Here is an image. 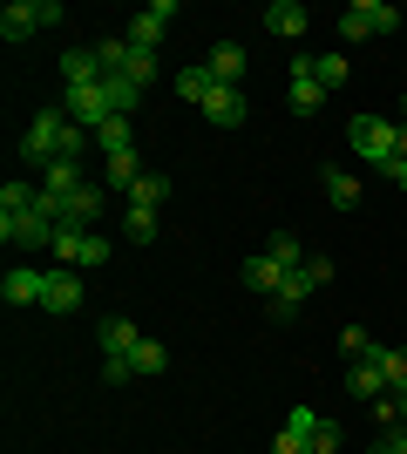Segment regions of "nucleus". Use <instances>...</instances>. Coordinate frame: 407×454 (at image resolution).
<instances>
[{
  "instance_id": "34",
  "label": "nucleus",
  "mask_w": 407,
  "mask_h": 454,
  "mask_svg": "<svg viewBox=\"0 0 407 454\" xmlns=\"http://www.w3.org/2000/svg\"><path fill=\"white\" fill-rule=\"evenodd\" d=\"M312 454H340V427H333V420L312 427Z\"/></svg>"
},
{
  "instance_id": "25",
  "label": "nucleus",
  "mask_w": 407,
  "mask_h": 454,
  "mask_svg": "<svg viewBox=\"0 0 407 454\" xmlns=\"http://www.w3.org/2000/svg\"><path fill=\"white\" fill-rule=\"evenodd\" d=\"M347 75H353V68H347V55H340V48H333V55H312V82H319V89H347Z\"/></svg>"
},
{
  "instance_id": "4",
  "label": "nucleus",
  "mask_w": 407,
  "mask_h": 454,
  "mask_svg": "<svg viewBox=\"0 0 407 454\" xmlns=\"http://www.w3.org/2000/svg\"><path fill=\"white\" fill-rule=\"evenodd\" d=\"M401 27V14H394L387 0H353V7H340V41H373V35H394Z\"/></svg>"
},
{
  "instance_id": "16",
  "label": "nucleus",
  "mask_w": 407,
  "mask_h": 454,
  "mask_svg": "<svg viewBox=\"0 0 407 454\" xmlns=\"http://www.w3.org/2000/svg\"><path fill=\"white\" fill-rule=\"evenodd\" d=\"M204 115H211L217 129H238V122H245V95H238V89H224V82H217V89L204 95Z\"/></svg>"
},
{
  "instance_id": "27",
  "label": "nucleus",
  "mask_w": 407,
  "mask_h": 454,
  "mask_svg": "<svg viewBox=\"0 0 407 454\" xmlns=\"http://www.w3.org/2000/svg\"><path fill=\"white\" fill-rule=\"evenodd\" d=\"M326 204L333 210H353V204H360V176H347L340 163H333V170H326Z\"/></svg>"
},
{
  "instance_id": "2",
  "label": "nucleus",
  "mask_w": 407,
  "mask_h": 454,
  "mask_svg": "<svg viewBox=\"0 0 407 454\" xmlns=\"http://www.w3.org/2000/svg\"><path fill=\"white\" fill-rule=\"evenodd\" d=\"M82 143H89V129H75L68 109H41L35 122H27V136H20V163H27V170H48L61 156L82 163Z\"/></svg>"
},
{
  "instance_id": "10",
  "label": "nucleus",
  "mask_w": 407,
  "mask_h": 454,
  "mask_svg": "<svg viewBox=\"0 0 407 454\" xmlns=\"http://www.w3.org/2000/svg\"><path fill=\"white\" fill-rule=\"evenodd\" d=\"M61 109H68V122H75V129H89V136H96L102 122L116 115V109H109V89H102V82H96V89H68V102H61Z\"/></svg>"
},
{
  "instance_id": "20",
  "label": "nucleus",
  "mask_w": 407,
  "mask_h": 454,
  "mask_svg": "<svg viewBox=\"0 0 407 454\" xmlns=\"http://www.w3.org/2000/svg\"><path fill=\"white\" fill-rule=\"evenodd\" d=\"M82 184H89V176H82L75 156H61V163H48V170H41V197H68V190H82Z\"/></svg>"
},
{
  "instance_id": "21",
  "label": "nucleus",
  "mask_w": 407,
  "mask_h": 454,
  "mask_svg": "<svg viewBox=\"0 0 407 454\" xmlns=\"http://www.w3.org/2000/svg\"><path fill=\"white\" fill-rule=\"evenodd\" d=\"M122 82H136V89H150L156 82V48H136V41H122Z\"/></svg>"
},
{
  "instance_id": "11",
  "label": "nucleus",
  "mask_w": 407,
  "mask_h": 454,
  "mask_svg": "<svg viewBox=\"0 0 407 454\" xmlns=\"http://www.w3.org/2000/svg\"><path fill=\"white\" fill-rule=\"evenodd\" d=\"M170 20H176V0H150L143 14L122 27V41H136V48H156V41L170 35Z\"/></svg>"
},
{
  "instance_id": "23",
  "label": "nucleus",
  "mask_w": 407,
  "mask_h": 454,
  "mask_svg": "<svg viewBox=\"0 0 407 454\" xmlns=\"http://www.w3.org/2000/svg\"><path fill=\"white\" fill-rule=\"evenodd\" d=\"M347 394H353V400H380V394H387L380 366H373V360H353V373H347Z\"/></svg>"
},
{
  "instance_id": "6",
  "label": "nucleus",
  "mask_w": 407,
  "mask_h": 454,
  "mask_svg": "<svg viewBox=\"0 0 407 454\" xmlns=\"http://www.w3.org/2000/svg\"><path fill=\"white\" fill-rule=\"evenodd\" d=\"M41 204L55 210L68 231H96L102 204H109V190H102V184H82V190H68V197H41Z\"/></svg>"
},
{
  "instance_id": "36",
  "label": "nucleus",
  "mask_w": 407,
  "mask_h": 454,
  "mask_svg": "<svg viewBox=\"0 0 407 454\" xmlns=\"http://www.w3.org/2000/svg\"><path fill=\"white\" fill-rule=\"evenodd\" d=\"M394 156H407V122H401V129H394Z\"/></svg>"
},
{
  "instance_id": "7",
  "label": "nucleus",
  "mask_w": 407,
  "mask_h": 454,
  "mask_svg": "<svg viewBox=\"0 0 407 454\" xmlns=\"http://www.w3.org/2000/svg\"><path fill=\"white\" fill-rule=\"evenodd\" d=\"M96 346H102V366H122V373H129V353L143 346V325L122 319V312H109V319L96 325ZM129 380H136V373H129Z\"/></svg>"
},
{
  "instance_id": "8",
  "label": "nucleus",
  "mask_w": 407,
  "mask_h": 454,
  "mask_svg": "<svg viewBox=\"0 0 407 454\" xmlns=\"http://www.w3.org/2000/svg\"><path fill=\"white\" fill-rule=\"evenodd\" d=\"M55 258L68 271H96V265H109V238H96V231H68L61 224L55 231Z\"/></svg>"
},
{
  "instance_id": "3",
  "label": "nucleus",
  "mask_w": 407,
  "mask_h": 454,
  "mask_svg": "<svg viewBox=\"0 0 407 454\" xmlns=\"http://www.w3.org/2000/svg\"><path fill=\"white\" fill-rule=\"evenodd\" d=\"M55 20H68L61 0H7V7H0V41H35L41 27H55Z\"/></svg>"
},
{
  "instance_id": "15",
  "label": "nucleus",
  "mask_w": 407,
  "mask_h": 454,
  "mask_svg": "<svg viewBox=\"0 0 407 454\" xmlns=\"http://www.w3.org/2000/svg\"><path fill=\"white\" fill-rule=\"evenodd\" d=\"M61 75H68V89H96V82H109V75H102V61H96V48H68V55H61Z\"/></svg>"
},
{
  "instance_id": "12",
  "label": "nucleus",
  "mask_w": 407,
  "mask_h": 454,
  "mask_svg": "<svg viewBox=\"0 0 407 454\" xmlns=\"http://www.w3.org/2000/svg\"><path fill=\"white\" fill-rule=\"evenodd\" d=\"M286 102H292V115H319V102H326V89H319V82H312V55H299V61H292Z\"/></svg>"
},
{
  "instance_id": "1",
  "label": "nucleus",
  "mask_w": 407,
  "mask_h": 454,
  "mask_svg": "<svg viewBox=\"0 0 407 454\" xmlns=\"http://www.w3.org/2000/svg\"><path fill=\"white\" fill-rule=\"evenodd\" d=\"M55 231L61 217L41 204V184H0V238L14 251H55Z\"/></svg>"
},
{
  "instance_id": "5",
  "label": "nucleus",
  "mask_w": 407,
  "mask_h": 454,
  "mask_svg": "<svg viewBox=\"0 0 407 454\" xmlns=\"http://www.w3.org/2000/svg\"><path fill=\"white\" fill-rule=\"evenodd\" d=\"M347 143H353V156H360V163H373V170H380V163L394 156V122H387V115H353V122H347Z\"/></svg>"
},
{
  "instance_id": "28",
  "label": "nucleus",
  "mask_w": 407,
  "mask_h": 454,
  "mask_svg": "<svg viewBox=\"0 0 407 454\" xmlns=\"http://www.w3.org/2000/svg\"><path fill=\"white\" fill-rule=\"evenodd\" d=\"M217 82H211V68H204V61H197V68H176V95H184V102H197V109H204V95H211Z\"/></svg>"
},
{
  "instance_id": "31",
  "label": "nucleus",
  "mask_w": 407,
  "mask_h": 454,
  "mask_svg": "<svg viewBox=\"0 0 407 454\" xmlns=\"http://www.w3.org/2000/svg\"><path fill=\"white\" fill-rule=\"evenodd\" d=\"M96 143H102V156H122V150H136V143H129V115H109V122L96 129Z\"/></svg>"
},
{
  "instance_id": "24",
  "label": "nucleus",
  "mask_w": 407,
  "mask_h": 454,
  "mask_svg": "<svg viewBox=\"0 0 407 454\" xmlns=\"http://www.w3.org/2000/svg\"><path fill=\"white\" fill-rule=\"evenodd\" d=\"M367 360L380 366V380H387V394H401V387H407V353H401V346H373Z\"/></svg>"
},
{
  "instance_id": "9",
  "label": "nucleus",
  "mask_w": 407,
  "mask_h": 454,
  "mask_svg": "<svg viewBox=\"0 0 407 454\" xmlns=\"http://www.w3.org/2000/svg\"><path fill=\"white\" fill-rule=\"evenodd\" d=\"M82 305H89V285H82V271L55 265V271H48V292H41V312L68 319V312H82Z\"/></svg>"
},
{
  "instance_id": "18",
  "label": "nucleus",
  "mask_w": 407,
  "mask_h": 454,
  "mask_svg": "<svg viewBox=\"0 0 407 454\" xmlns=\"http://www.w3.org/2000/svg\"><path fill=\"white\" fill-rule=\"evenodd\" d=\"M286 278H292V271L278 265L271 251H252V258H245V285H252V292H278Z\"/></svg>"
},
{
  "instance_id": "26",
  "label": "nucleus",
  "mask_w": 407,
  "mask_h": 454,
  "mask_svg": "<svg viewBox=\"0 0 407 454\" xmlns=\"http://www.w3.org/2000/svg\"><path fill=\"white\" fill-rule=\"evenodd\" d=\"M163 197H170V176L163 170H143V184L122 197V204H143V210H163Z\"/></svg>"
},
{
  "instance_id": "35",
  "label": "nucleus",
  "mask_w": 407,
  "mask_h": 454,
  "mask_svg": "<svg viewBox=\"0 0 407 454\" xmlns=\"http://www.w3.org/2000/svg\"><path fill=\"white\" fill-rule=\"evenodd\" d=\"M380 176H387L394 190H407V156H387V163H380Z\"/></svg>"
},
{
  "instance_id": "32",
  "label": "nucleus",
  "mask_w": 407,
  "mask_h": 454,
  "mask_svg": "<svg viewBox=\"0 0 407 454\" xmlns=\"http://www.w3.org/2000/svg\"><path fill=\"white\" fill-rule=\"evenodd\" d=\"M265 251H271V258H278V265H286V271H306V245H299L292 231H278V238H265Z\"/></svg>"
},
{
  "instance_id": "33",
  "label": "nucleus",
  "mask_w": 407,
  "mask_h": 454,
  "mask_svg": "<svg viewBox=\"0 0 407 454\" xmlns=\"http://www.w3.org/2000/svg\"><path fill=\"white\" fill-rule=\"evenodd\" d=\"M340 353H347V360H367V353H373V333H367V325H347V333H340Z\"/></svg>"
},
{
  "instance_id": "19",
  "label": "nucleus",
  "mask_w": 407,
  "mask_h": 454,
  "mask_svg": "<svg viewBox=\"0 0 407 454\" xmlns=\"http://www.w3.org/2000/svg\"><path fill=\"white\" fill-rule=\"evenodd\" d=\"M306 292H319V285L306 278V271H292L278 292H271V319H299V305H306Z\"/></svg>"
},
{
  "instance_id": "13",
  "label": "nucleus",
  "mask_w": 407,
  "mask_h": 454,
  "mask_svg": "<svg viewBox=\"0 0 407 454\" xmlns=\"http://www.w3.org/2000/svg\"><path fill=\"white\" fill-rule=\"evenodd\" d=\"M306 27H312V20H306V7H299V0H271V7H265V35L299 41Z\"/></svg>"
},
{
  "instance_id": "14",
  "label": "nucleus",
  "mask_w": 407,
  "mask_h": 454,
  "mask_svg": "<svg viewBox=\"0 0 407 454\" xmlns=\"http://www.w3.org/2000/svg\"><path fill=\"white\" fill-rule=\"evenodd\" d=\"M0 292H7V305H41V292H48V271H35V265H14Z\"/></svg>"
},
{
  "instance_id": "30",
  "label": "nucleus",
  "mask_w": 407,
  "mask_h": 454,
  "mask_svg": "<svg viewBox=\"0 0 407 454\" xmlns=\"http://www.w3.org/2000/svg\"><path fill=\"white\" fill-rule=\"evenodd\" d=\"M109 184H116V190H122V197H129V190H136V184H143V156H136V150H122V156H109Z\"/></svg>"
},
{
  "instance_id": "22",
  "label": "nucleus",
  "mask_w": 407,
  "mask_h": 454,
  "mask_svg": "<svg viewBox=\"0 0 407 454\" xmlns=\"http://www.w3.org/2000/svg\"><path fill=\"white\" fill-rule=\"evenodd\" d=\"M163 366H170V353H163V340H150V333H143V346H136V353H129V373H136V380H156V373H163Z\"/></svg>"
},
{
  "instance_id": "29",
  "label": "nucleus",
  "mask_w": 407,
  "mask_h": 454,
  "mask_svg": "<svg viewBox=\"0 0 407 454\" xmlns=\"http://www.w3.org/2000/svg\"><path fill=\"white\" fill-rule=\"evenodd\" d=\"M122 238H129V245H150V238H156V210L122 204Z\"/></svg>"
},
{
  "instance_id": "17",
  "label": "nucleus",
  "mask_w": 407,
  "mask_h": 454,
  "mask_svg": "<svg viewBox=\"0 0 407 454\" xmlns=\"http://www.w3.org/2000/svg\"><path fill=\"white\" fill-rule=\"evenodd\" d=\"M204 68H211V82L238 89V75H245V48H238V41H217L211 55H204Z\"/></svg>"
}]
</instances>
